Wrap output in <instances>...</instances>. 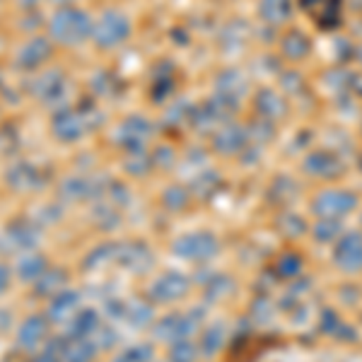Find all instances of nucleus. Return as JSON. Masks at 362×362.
Returning <instances> with one entry per match:
<instances>
[{"label": "nucleus", "mask_w": 362, "mask_h": 362, "mask_svg": "<svg viewBox=\"0 0 362 362\" xmlns=\"http://www.w3.org/2000/svg\"><path fill=\"white\" fill-rule=\"evenodd\" d=\"M87 29V20L83 13H75V10H61L54 20H51V34L58 42H80Z\"/></svg>", "instance_id": "nucleus-1"}]
</instances>
